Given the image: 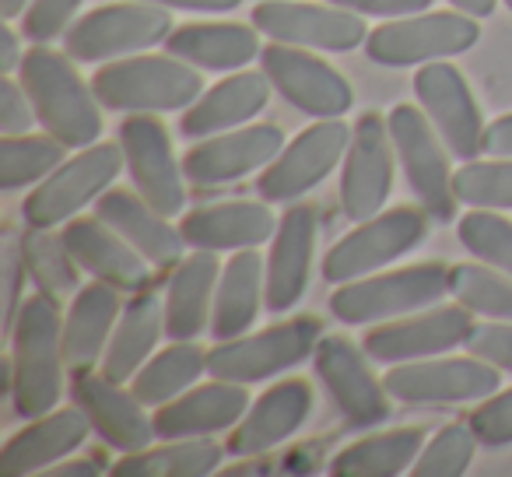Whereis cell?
I'll list each match as a JSON object with an SVG mask.
<instances>
[{"instance_id": "1", "label": "cell", "mask_w": 512, "mask_h": 477, "mask_svg": "<svg viewBox=\"0 0 512 477\" xmlns=\"http://www.w3.org/2000/svg\"><path fill=\"white\" fill-rule=\"evenodd\" d=\"M64 316L60 299L36 292L11 330V404L25 421L57 411L64 397Z\"/></svg>"}, {"instance_id": "2", "label": "cell", "mask_w": 512, "mask_h": 477, "mask_svg": "<svg viewBox=\"0 0 512 477\" xmlns=\"http://www.w3.org/2000/svg\"><path fill=\"white\" fill-rule=\"evenodd\" d=\"M25 92L36 106L39 127L64 141L67 148L81 151L92 148L102 134V102L92 85L74 67L71 53H57L46 43H36L25 50V60L18 67Z\"/></svg>"}, {"instance_id": "3", "label": "cell", "mask_w": 512, "mask_h": 477, "mask_svg": "<svg viewBox=\"0 0 512 477\" xmlns=\"http://www.w3.org/2000/svg\"><path fill=\"white\" fill-rule=\"evenodd\" d=\"M102 109L113 113H176L190 109L207 92L204 78L193 64L155 53H134V57L109 60L92 78Z\"/></svg>"}, {"instance_id": "4", "label": "cell", "mask_w": 512, "mask_h": 477, "mask_svg": "<svg viewBox=\"0 0 512 477\" xmlns=\"http://www.w3.org/2000/svg\"><path fill=\"white\" fill-rule=\"evenodd\" d=\"M442 295H449V267L428 260V264H411L390 274H369V278L337 285V292L330 295V313L341 323L365 327V323L421 313L435 306Z\"/></svg>"}, {"instance_id": "5", "label": "cell", "mask_w": 512, "mask_h": 477, "mask_svg": "<svg viewBox=\"0 0 512 477\" xmlns=\"http://www.w3.org/2000/svg\"><path fill=\"white\" fill-rule=\"evenodd\" d=\"M481 18L463 11H418L390 18L365 39V57L379 67H425L453 60L481 43Z\"/></svg>"}, {"instance_id": "6", "label": "cell", "mask_w": 512, "mask_h": 477, "mask_svg": "<svg viewBox=\"0 0 512 477\" xmlns=\"http://www.w3.org/2000/svg\"><path fill=\"white\" fill-rule=\"evenodd\" d=\"M323 341L320 316H292L274 327L260 330L253 337H232L218 341V348L207 351V376L228 379V383H267L281 372L302 365L316 355Z\"/></svg>"}, {"instance_id": "7", "label": "cell", "mask_w": 512, "mask_h": 477, "mask_svg": "<svg viewBox=\"0 0 512 477\" xmlns=\"http://www.w3.org/2000/svg\"><path fill=\"white\" fill-rule=\"evenodd\" d=\"M425 239V207H386V211L358 221L344 239L330 246L327 257H323V281L327 285H348V281L369 278L393 260L414 253Z\"/></svg>"}, {"instance_id": "8", "label": "cell", "mask_w": 512, "mask_h": 477, "mask_svg": "<svg viewBox=\"0 0 512 477\" xmlns=\"http://www.w3.org/2000/svg\"><path fill=\"white\" fill-rule=\"evenodd\" d=\"M172 11L158 4H102L88 15L74 18V25L64 32V50L78 64H109L144 53L151 46H165L172 36Z\"/></svg>"}, {"instance_id": "9", "label": "cell", "mask_w": 512, "mask_h": 477, "mask_svg": "<svg viewBox=\"0 0 512 477\" xmlns=\"http://www.w3.org/2000/svg\"><path fill=\"white\" fill-rule=\"evenodd\" d=\"M127 165L120 144H92L50 172L36 190L25 197L22 218L29 228H57L78 218L88 204L113 190L116 176Z\"/></svg>"}, {"instance_id": "10", "label": "cell", "mask_w": 512, "mask_h": 477, "mask_svg": "<svg viewBox=\"0 0 512 477\" xmlns=\"http://www.w3.org/2000/svg\"><path fill=\"white\" fill-rule=\"evenodd\" d=\"M386 123H390V141L411 193L435 221H449L460 200L453 193L449 148L439 137V130L432 127V120H428L421 106H393Z\"/></svg>"}, {"instance_id": "11", "label": "cell", "mask_w": 512, "mask_h": 477, "mask_svg": "<svg viewBox=\"0 0 512 477\" xmlns=\"http://www.w3.org/2000/svg\"><path fill=\"white\" fill-rule=\"evenodd\" d=\"M495 365L481 362V358H453V355H435L418 358V362H400L390 365L383 376V386L393 400L414 407H449V404H481L484 397L498 393Z\"/></svg>"}, {"instance_id": "12", "label": "cell", "mask_w": 512, "mask_h": 477, "mask_svg": "<svg viewBox=\"0 0 512 477\" xmlns=\"http://www.w3.org/2000/svg\"><path fill=\"white\" fill-rule=\"evenodd\" d=\"M351 130L355 127H348L344 116H337V120H316L299 137H292L281 148V155L260 172L256 193L267 204H295L306 193H313L337 169V162H344L351 144Z\"/></svg>"}, {"instance_id": "13", "label": "cell", "mask_w": 512, "mask_h": 477, "mask_svg": "<svg viewBox=\"0 0 512 477\" xmlns=\"http://www.w3.org/2000/svg\"><path fill=\"white\" fill-rule=\"evenodd\" d=\"M260 71L271 78L274 92L288 106L313 116V120H337L355 106V92H351L348 78L327 60L316 57V50L271 39L260 53Z\"/></svg>"}, {"instance_id": "14", "label": "cell", "mask_w": 512, "mask_h": 477, "mask_svg": "<svg viewBox=\"0 0 512 477\" xmlns=\"http://www.w3.org/2000/svg\"><path fill=\"white\" fill-rule=\"evenodd\" d=\"M414 95H418V106L425 109L432 127L446 141L449 155L460 158V162H474V158L484 155V130H488V123H484L481 106H477L460 67H453L449 60H435V64L418 67Z\"/></svg>"}, {"instance_id": "15", "label": "cell", "mask_w": 512, "mask_h": 477, "mask_svg": "<svg viewBox=\"0 0 512 477\" xmlns=\"http://www.w3.org/2000/svg\"><path fill=\"white\" fill-rule=\"evenodd\" d=\"M253 25L260 36L274 43L302 46L316 53H351L365 46V18L348 8H323V4H302V0H260L253 8Z\"/></svg>"}, {"instance_id": "16", "label": "cell", "mask_w": 512, "mask_h": 477, "mask_svg": "<svg viewBox=\"0 0 512 477\" xmlns=\"http://www.w3.org/2000/svg\"><path fill=\"white\" fill-rule=\"evenodd\" d=\"M120 148L127 158V172L134 179V190L151 207L172 218L186 207V172L183 162H176L172 137L165 123L155 113H130L120 123Z\"/></svg>"}, {"instance_id": "17", "label": "cell", "mask_w": 512, "mask_h": 477, "mask_svg": "<svg viewBox=\"0 0 512 477\" xmlns=\"http://www.w3.org/2000/svg\"><path fill=\"white\" fill-rule=\"evenodd\" d=\"M467 306H428L421 313H411L407 320H393L383 327L369 330L362 341L365 355L379 365H400V362H418V358L449 355L453 348H463L474 330Z\"/></svg>"}, {"instance_id": "18", "label": "cell", "mask_w": 512, "mask_h": 477, "mask_svg": "<svg viewBox=\"0 0 512 477\" xmlns=\"http://www.w3.org/2000/svg\"><path fill=\"white\" fill-rule=\"evenodd\" d=\"M393 190V141L390 123L379 113H365L351 130L341 169V211L351 221H365L386 211Z\"/></svg>"}, {"instance_id": "19", "label": "cell", "mask_w": 512, "mask_h": 477, "mask_svg": "<svg viewBox=\"0 0 512 477\" xmlns=\"http://www.w3.org/2000/svg\"><path fill=\"white\" fill-rule=\"evenodd\" d=\"M365 358V348L348 337H323L313 355L316 376L351 428H372L390 418V393L372 376Z\"/></svg>"}, {"instance_id": "20", "label": "cell", "mask_w": 512, "mask_h": 477, "mask_svg": "<svg viewBox=\"0 0 512 477\" xmlns=\"http://www.w3.org/2000/svg\"><path fill=\"white\" fill-rule=\"evenodd\" d=\"M285 148V134L274 123H242L225 134L197 141L183 155V172L193 186H225L264 172Z\"/></svg>"}, {"instance_id": "21", "label": "cell", "mask_w": 512, "mask_h": 477, "mask_svg": "<svg viewBox=\"0 0 512 477\" xmlns=\"http://www.w3.org/2000/svg\"><path fill=\"white\" fill-rule=\"evenodd\" d=\"M71 400L88 414L95 435L116 453H141L151 446L155 435V418H148L144 404L134 390H123V383H113L99 372H81L71 379Z\"/></svg>"}, {"instance_id": "22", "label": "cell", "mask_w": 512, "mask_h": 477, "mask_svg": "<svg viewBox=\"0 0 512 477\" xmlns=\"http://www.w3.org/2000/svg\"><path fill=\"white\" fill-rule=\"evenodd\" d=\"M316 253V211L295 200L278 221L267 253V313H292L302 302L313 274Z\"/></svg>"}, {"instance_id": "23", "label": "cell", "mask_w": 512, "mask_h": 477, "mask_svg": "<svg viewBox=\"0 0 512 477\" xmlns=\"http://www.w3.org/2000/svg\"><path fill=\"white\" fill-rule=\"evenodd\" d=\"M92 432V421H88V414L78 404L57 407V411L43 414V418H32L22 432L11 435L4 442V449H0V477L43 474L53 463L78 453Z\"/></svg>"}, {"instance_id": "24", "label": "cell", "mask_w": 512, "mask_h": 477, "mask_svg": "<svg viewBox=\"0 0 512 477\" xmlns=\"http://www.w3.org/2000/svg\"><path fill=\"white\" fill-rule=\"evenodd\" d=\"M313 386L306 379H281L267 393L249 404L242 421L228 439V453L235 456H260L267 449L288 442L313 414Z\"/></svg>"}, {"instance_id": "25", "label": "cell", "mask_w": 512, "mask_h": 477, "mask_svg": "<svg viewBox=\"0 0 512 477\" xmlns=\"http://www.w3.org/2000/svg\"><path fill=\"white\" fill-rule=\"evenodd\" d=\"M249 411L246 383H228V379H211V383L190 386L176 400L155 407V435L162 442L169 439H200L235 428L242 414Z\"/></svg>"}, {"instance_id": "26", "label": "cell", "mask_w": 512, "mask_h": 477, "mask_svg": "<svg viewBox=\"0 0 512 477\" xmlns=\"http://www.w3.org/2000/svg\"><path fill=\"white\" fill-rule=\"evenodd\" d=\"M179 232L190 250L235 253L271 243L278 232V218L267 200H228V204H207L183 214Z\"/></svg>"}, {"instance_id": "27", "label": "cell", "mask_w": 512, "mask_h": 477, "mask_svg": "<svg viewBox=\"0 0 512 477\" xmlns=\"http://www.w3.org/2000/svg\"><path fill=\"white\" fill-rule=\"evenodd\" d=\"M64 243L81 264V271H88L95 281H106L120 292H148L151 288V264L99 214L67 221Z\"/></svg>"}, {"instance_id": "28", "label": "cell", "mask_w": 512, "mask_h": 477, "mask_svg": "<svg viewBox=\"0 0 512 477\" xmlns=\"http://www.w3.org/2000/svg\"><path fill=\"white\" fill-rule=\"evenodd\" d=\"M95 214L109 228H116L151 267H162V271H176L179 267L186 250L183 232L172 228L169 218L158 207H151L137 190L113 186V190H106L95 200Z\"/></svg>"}, {"instance_id": "29", "label": "cell", "mask_w": 512, "mask_h": 477, "mask_svg": "<svg viewBox=\"0 0 512 477\" xmlns=\"http://www.w3.org/2000/svg\"><path fill=\"white\" fill-rule=\"evenodd\" d=\"M271 78L264 71H232L225 81L207 88L190 109H183L179 134L186 141H204V137L225 134L242 123L256 120L271 102Z\"/></svg>"}, {"instance_id": "30", "label": "cell", "mask_w": 512, "mask_h": 477, "mask_svg": "<svg viewBox=\"0 0 512 477\" xmlns=\"http://www.w3.org/2000/svg\"><path fill=\"white\" fill-rule=\"evenodd\" d=\"M120 288L95 281V285L78 288L71 309L64 316V358L71 376L92 372L102 365V355L113 337V323L120 320Z\"/></svg>"}, {"instance_id": "31", "label": "cell", "mask_w": 512, "mask_h": 477, "mask_svg": "<svg viewBox=\"0 0 512 477\" xmlns=\"http://www.w3.org/2000/svg\"><path fill=\"white\" fill-rule=\"evenodd\" d=\"M256 32H260L256 25L239 22H190L172 29V36L165 39V53L200 67V71L232 74L264 53Z\"/></svg>"}, {"instance_id": "32", "label": "cell", "mask_w": 512, "mask_h": 477, "mask_svg": "<svg viewBox=\"0 0 512 477\" xmlns=\"http://www.w3.org/2000/svg\"><path fill=\"white\" fill-rule=\"evenodd\" d=\"M218 278L221 264L211 250H193V257L179 260L169 278V295H165V337L169 341H197L204 330H211Z\"/></svg>"}, {"instance_id": "33", "label": "cell", "mask_w": 512, "mask_h": 477, "mask_svg": "<svg viewBox=\"0 0 512 477\" xmlns=\"http://www.w3.org/2000/svg\"><path fill=\"white\" fill-rule=\"evenodd\" d=\"M267 306V260L256 250H235L232 260L221 267L218 292H214L211 337L232 341L242 337Z\"/></svg>"}, {"instance_id": "34", "label": "cell", "mask_w": 512, "mask_h": 477, "mask_svg": "<svg viewBox=\"0 0 512 477\" xmlns=\"http://www.w3.org/2000/svg\"><path fill=\"white\" fill-rule=\"evenodd\" d=\"M165 334V302L155 292H134V299L123 306L116 330L109 337V348L102 355L99 372L113 383H130L151 351L158 348V337Z\"/></svg>"}, {"instance_id": "35", "label": "cell", "mask_w": 512, "mask_h": 477, "mask_svg": "<svg viewBox=\"0 0 512 477\" xmlns=\"http://www.w3.org/2000/svg\"><path fill=\"white\" fill-rule=\"evenodd\" d=\"M425 449L421 428H393L376 432L344 446L330 460V474L337 477H400L414 467L418 453Z\"/></svg>"}, {"instance_id": "36", "label": "cell", "mask_w": 512, "mask_h": 477, "mask_svg": "<svg viewBox=\"0 0 512 477\" xmlns=\"http://www.w3.org/2000/svg\"><path fill=\"white\" fill-rule=\"evenodd\" d=\"M204 372H207V351L197 341H172L169 348L151 355L137 369V376L130 379V390L137 393V400L144 407H162L169 400H176L179 393L190 390V386H197V379Z\"/></svg>"}, {"instance_id": "37", "label": "cell", "mask_w": 512, "mask_h": 477, "mask_svg": "<svg viewBox=\"0 0 512 477\" xmlns=\"http://www.w3.org/2000/svg\"><path fill=\"white\" fill-rule=\"evenodd\" d=\"M225 456L221 442L211 435L200 439H169L158 449H141V453H123V460L113 467L116 477H204L214 474Z\"/></svg>"}, {"instance_id": "38", "label": "cell", "mask_w": 512, "mask_h": 477, "mask_svg": "<svg viewBox=\"0 0 512 477\" xmlns=\"http://www.w3.org/2000/svg\"><path fill=\"white\" fill-rule=\"evenodd\" d=\"M67 144L53 134H18L0 141V190L39 186L57 165L67 162Z\"/></svg>"}, {"instance_id": "39", "label": "cell", "mask_w": 512, "mask_h": 477, "mask_svg": "<svg viewBox=\"0 0 512 477\" xmlns=\"http://www.w3.org/2000/svg\"><path fill=\"white\" fill-rule=\"evenodd\" d=\"M22 253H25V264H29V278L36 281L39 292L53 295V299L78 295L81 264L67 250L64 232L53 235L50 228H32V232L22 235Z\"/></svg>"}, {"instance_id": "40", "label": "cell", "mask_w": 512, "mask_h": 477, "mask_svg": "<svg viewBox=\"0 0 512 477\" xmlns=\"http://www.w3.org/2000/svg\"><path fill=\"white\" fill-rule=\"evenodd\" d=\"M449 295L474 316L512 320V274L491 264H456L449 271Z\"/></svg>"}, {"instance_id": "41", "label": "cell", "mask_w": 512, "mask_h": 477, "mask_svg": "<svg viewBox=\"0 0 512 477\" xmlns=\"http://www.w3.org/2000/svg\"><path fill=\"white\" fill-rule=\"evenodd\" d=\"M453 193L467 207L512 211V158H474L453 172Z\"/></svg>"}, {"instance_id": "42", "label": "cell", "mask_w": 512, "mask_h": 477, "mask_svg": "<svg viewBox=\"0 0 512 477\" xmlns=\"http://www.w3.org/2000/svg\"><path fill=\"white\" fill-rule=\"evenodd\" d=\"M456 235H460L463 250L474 260L512 274V221L505 214L488 211V207H474V211H467L460 218Z\"/></svg>"}, {"instance_id": "43", "label": "cell", "mask_w": 512, "mask_h": 477, "mask_svg": "<svg viewBox=\"0 0 512 477\" xmlns=\"http://www.w3.org/2000/svg\"><path fill=\"white\" fill-rule=\"evenodd\" d=\"M477 453V435L470 428V421H453L442 425L432 439L425 442V449L414 460L411 474L414 477H460L470 470V460Z\"/></svg>"}, {"instance_id": "44", "label": "cell", "mask_w": 512, "mask_h": 477, "mask_svg": "<svg viewBox=\"0 0 512 477\" xmlns=\"http://www.w3.org/2000/svg\"><path fill=\"white\" fill-rule=\"evenodd\" d=\"M85 0H32L29 11L22 15V32L32 43H50L64 36L78 18Z\"/></svg>"}, {"instance_id": "45", "label": "cell", "mask_w": 512, "mask_h": 477, "mask_svg": "<svg viewBox=\"0 0 512 477\" xmlns=\"http://www.w3.org/2000/svg\"><path fill=\"white\" fill-rule=\"evenodd\" d=\"M470 428H474L481 446H509L512 442V386L502 393H491L470 414Z\"/></svg>"}, {"instance_id": "46", "label": "cell", "mask_w": 512, "mask_h": 477, "mask_svg": "<svg viewBox=\"0 0 512 477\" xmlns=\"http://www.w3.org/2000/svg\"><path fill=\"white\" fill-rule=\"evenodd\" d=\"M463 348L474 358H481V362L495 365L498 372H512V320L474 323Z\"/></svg>"}, {"instance_id": "47", "label": "cell", "mask_w": 512, "mask_h": 477, "mask_svg": "<svg viewBox=\"0 0 512 477\" xmlns=\"http://www.w3.org/2000/svg\"><path fill=\"white\" fill-rule=\"evenodd\" d=\"M25 278H29V264H25L22 239L8 232V239H4V330H8V337L25 306Z\"/></svg>"}, {"instance_id": "48", "label": "cell", "mask_w": 512, "mask_h": 477, "mask_svg": "<svg viewBox=\"0 0 512 477\" xmlns=\"http://www.w3.org/2000/svg\"><path fill=\"white\" fill-rule=\"evenodd\" d=\"M36 123H39L36 106H32L22 78L15 81L11 74H4V81H0V134L4 137L32 134Z\"/></svg>"}, {"instance_id": "49", "label": "cell", "mask_w": 512, "mask_h": 477, "mask_svg": "<svg viewBox=\"0 0 512 477\" xmlns=\"http://www.w3.org/2000/svg\"><path fill=\"white\" fill-rule=\"evenodd\" d=\"M327 4H337V8H348L362 18H404V15H418V11H432L435 0H327Z\"/></svg>"}, {"instance_id": "50", "label": "cell", "mask_w": 512, "mask_h": 477, "mask_svg": "<svg viewBox=\"0 0 512 477\" xmlns=\"http://www.w3.org/2000/svg\"><path fill=\"white\" fill-rule=\"evenodd\" d=\"M484 155L512 158V113L488 123V130H484Z\"/></svg>"}, {"instance_id": "51", "label": "cell", "mask_w": 512, "mask_h": 477, "mask_svg": "<svg viewBox=\"0 0 512 477\" xmlns=\"http://www.w3.org/2000/svg\"><path fill=\"white\" fill-rule=\"evenodd\" d=\"M144 4H158L169 11H204V15H218V11H235L242 0H144Z\"/></svg>"}, {"instance_id": "52", "label": "cell", "mask_w": 512, "mask_h": 477, "mask_svg": "<svg viewBox=\"0 0 512 477\" xmlns=\"http://www.w3.org/2000/svg\"><path fill=\"white\" fill-rule=\"evenodd\" d=\"M25 53L22 46H18V36L11 29H0V71L4 74H15L18 67H22Z\"/></svg>"}, {"instance_id": "53", "label": "cell", "mask_w": 512, "mask_h": 477, "mask_svg": "<svg viewBox=\"0 0 512 477\" xmlns=\"http://www.w3.org/2000/svg\"><path fill=\"white\" fill-rule=\"evenodd\" d=\"M99 474L102 470L88 460H64V463H53V467L46 470V477H99Z\"/></svg>"}, {"instance_id": "54", "label": "cell", "mask_w": 512, "mask_h": 477, "mask_svg": "<svg viewBox=\"0 0 512 477\" xmlns=\"http://www.w3.org/2000/svg\"><path fill=\"white\" fill-rule=\"evenodd\" d=\"M456 11H463V15H474V18H488L495 15L498 0H449Z\"/></svg>"}, {"instance_id": "55", "label": "cell", "mask_w": 512, "mask_h": 477, "mask_svg": "<svg viewBox=\"0 0 512 477\" xmlns=\"http://www.w3.org/2000/svg\"><path fill=\"white\" fill-rule=\"evenodd\" d=\"M29 4L32 0H0V15H4V22H15L29 11Z\"/></svg>"}, {"instance_id": "56", "label": "cell", "mask_w": 512, "mask_h": 477, "mask_svg": "<svg viewBox=\"0 0 512 477\" xmlns=\"http://www.w3.org/2000/svg\"><path fill=\"white\" fill-rule=\"evenodd\" d=\"M502 4H505V8H509V11H512V0H502Z\"/></svg>"}]
</instances>
